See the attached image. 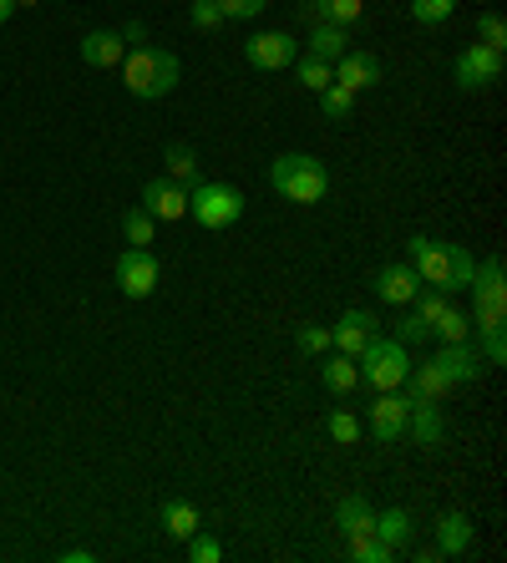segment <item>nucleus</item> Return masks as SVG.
I'll use <instances>...</instances> for the list:
<instances>
[{
  "mask_svg": "<svg viewBox=\"0 0 507 563\" xmlns=\"http://www.w3.org/2000/svg\"><path fill=\"white\" fill-rule=\"evenodd\" d=\"M401 391L411 396V401H442V396L452 391V380H447L442 371H437V366L427 361V366H411V371H406Z\"/></svg>",
  "mask_w": 507,
  "mask_h": 563,
  "instance_id": "nucleus-21",
  "label": "nucleus"
},
{
  "mask_svg": "<svg viewBox=\"0 0 507 563\" xmlns=\"http://www.w3.org/2000/svg\"><path fill=\"white\" fill-rule=\"evenodd\" d=\"M456 15V0H411V21L417 26H442Z\"/></svg>",
  "mask_w": 507,
  "mask_h": 563,
  "instance_id": "nucleus-31",
  "label": "nucleus"
},
{
  "mask_svg": "<svg viewBox=\"0 0 507 563\" xmlns=\"http://www.w3.org/2000/svg\"><path fill=\"white\" fill-rule=\"evenodd\" d=\"M295 345H299V355H326V351H330V330H320V325H299Z\"/></svg>",
  "mask_w": 507,
  "mask_h": 563,
  "instance_id": "nucleus-37",
  "label": "nucleus"
},
{
  "mask_svg": "<svg viewBox=\"0 0 507 563\" xmlns=\"http://www.w3.org/2000/svg\"><path fill=\"white\" fill-rule=\"evenodd\" d=\"M77 52L87 66L112 71V66H122V56H128V41H122V31H87V36L77 41Z\"/></svg>",
  "mask_w": 507,
  "mask_h": 563,
  "instance_id": "nucleus-17",
  "label": "nucleus"
},
{
  "mask_svg": "<svg viewBox=\"0 0 507 563\" xmlns=\"http://www.w3.org/2000/svg\"><path fill=\"white\" fill-rule=\"evenodd\" d=\"M431 366L442 371L452 386H467V380L482 376V355H477V345L452 341V345H442V351H437V361H431Z\"/></svg>",
  "mask_w": 507,
  "mask_h": 563,
  "instance_id": "nucleus-16",
  "label": "nucleus"
},
{
  "mask_svg": "<svg viewBox=\"0 0 507 563\" xmlns=\"http://www.w3.org/2000/svg\"><path fill=\"white\" fill-rule=\"evenodd\" d=\"M381 335V320L371 310H345L340 314V325L330 330V351H340V355H355L361 361V351L371 341Z\"/></svg>",
  "mask_w": 507,
  "mask_h": 563,
  "instance_id": "nucleus-12",
  "label": "nucleus"
},
{
  "mask_svg": "<svg viewBox=\"0 0 507 563\" xmlns=\"http://www.w3.org/2000/svg\"><path fill=\"white\" fill-rule=\"evenodd\" d=\"M295 77L299 87H310V92H326L330 81H335V62H320V56H295Z\"/></svg>",
  "mask_w": 507,
  "mask_h": 563,
  "instance_id": "nucleus-26",
  "label": "nucleus"
},
{
  "mask_svg": "<svg viewBox=\"0 0 507 563\" xmlns=\"http://www.w3.org/2000/svg\"><path fill=\"white\" fill-rule=\"evenodd\" d=\"M345 553H351L355 563H390V559H396V553H390L376 533H355V538H345Z\"/></svg>",
  "mask_w": 507,
  "mask_h": 563,
  "instance_id": "nucleus-30",
  "label": "nucleus"
},
{
  "mask_svg": "<svg viewBox=\"0 0 507 563\" xmlns=\"http://www.w3.org/2000/svg\"><path fill=\"white\" fill-rule=\"evenodd\" d=\"M472 325H477V335L482 330H503V320H507V285H503V254H487V260L472 269Z\"/></svg>",
  "mask_w": 507,
  "mask_h": 563,
  "instance_id": "nucleus-4",
  "label": "nucleus"
},
{
  "mask_svg": "<svg viewBox=\"0 0 507 563\" xmlns=\"http://www.w3.org/2000/svg\"><path fill=\"white\" fill-rule=\"evenodd\" d=\"M264 5L269 0H219L223 21H254V15H264Z\"/></svg>",
  "mask_w": 507,
  "mask_h": 563,
  "instance_id": "nucleus-39",
  "label": "nucleus"
},
{
  "mask_svg": "<svg viewBox=\"0 0 507 563\" xmlns=\"http://www.w3.org/2000/svg\"><path fill=\"white\" fill-rule=\"evenodd\" d=\"M477 543V523L467 512H442L437 518V559H462Z\"/></svg>",
  "mask_w": 507,
  "mask_h": 563,
  "instance_id": "nucleus-15",
  "label": "nucleus"
},
{
  "mask_svg": "<svg viewBox=\"0 0 507 563\" xmlns=\"http://www.w3.org/2000/svg\"><path fill=\"white\" fill-rule=\"evenodd\" d=\"M371 533H376L390 553H406V549H411V512H406V508L376 512V528H371Z\"/></svg>",
  "mask_w": 507,
  "mask_h": 563,
  "instance_id": "nucleus-22",
  "label": "nucleus"
},
{
  "mask_svg": "<svg viewBox=\"0 0 507 563\" xmlns=\"http://www.w3.org/2000/svg\"><path fill=\"white\" fill-rule=\"evenodd\" d=\"M15 5H41V0H15Z\"/></svg>",
  "mask_w": 507,
  "mask_h": 563,
  "instance_id": "nucleus-44",
  "label": "nucleus"
},
{
  "mask_svg": "<svg viewBox=\"0 0 507 563\" xmlns=\"http://www.w3.org/2000/svg\"><path fill=\"white\" fill-rule=\"evenodd\" d=\"M198 523H203V518H198V508L188 498H163L157 503V528H163L168 538H194Z\"/></svg>",
  "mask_w": 507,
  "mask_h": 563,
  "instance_id": "nucleus-19",
  "label": "nucleus"
},
{
  "mask_svg": "<svg viewBox=\"0 0 507 563\" xmlns=\"http://www.w3.org/2000/svg\"><path fill=\"white\" fill-rule=\"evenodd\" d=\"M406 260H411V269L421 275V285L442 289V295L467 289L472 285V269H477L472 250H462V244H442V239H427V234L406 239Z\"/></svg>",
  "mask_w": 507,
  "mask_h": 563,
  "instance_id": "nucleus-1",
  "label": "nucleus"
},
{
  "mask_svg": "<svg viewBox=\"0 0 507 563\" xmlns=\"http://www.w3.org/2000/svg\"><path fill=\"white\" fill-rule=\"evenodd\" d=\"M361 380L365 386H376V391H401L406 371H411V355H406V345L396 341V335H376V341L361 351Z\"/></svg>",
  "mask_w": 507,
  "mask_h": 563,
  "instance_id": "nucleus-5",
  "label": "nucleus"
},
{
  "mask_svg": "<svg viewBox=\"0 0 507 563\" xmlns=\"http://www.w3.org/2000/svg\"><path fill=\"white\" fill-rule=\"evenodd\" d=\"M15 11H21V5H15V0H0V26H5V21H11Z\"/></svg>",
  "mask_w": 507,
  "mask_h": 563,
  "instance_id": "nucleus-43",
  "label": "nucleus"
},
{
  "mask_svg": "<svg viewBox=\"0 0 507 563\" xmlns=\"http://www.w3.org/2000/svg\"><path fill=\"white\" fill-rule=\"evenodd\" d=\"M122 41H137V46H143V41H147V26H143V21H128V26H122Z\"/></svg>",
  "mask_w": 507,
  "mask_h": 563,
  "instance_id": "nucleus-41",
  "label": "nucleus"
},
{
  "mask_svg": "<svg viewBox=\"0 0 507 563\" xmlns=\"http://www.w3.org/2000/svg\"><path fill=\"white\" fill-rule=\"evenodd\" d=\"M396 341H401L406 351H411V345L431 341V325H427V320H421L417 310H411V314H401V320H396Z\"/></svg>",
  "mask_w": 507,
  "mask_h": 563,
  "instance_id": "nucleus-35",
  "label": "nucleus"
},
{
  "mask_svg": "<svg viewBox=\"0 0 507 563\" xmlns=\"http://www.w3.org/2000/svg\"><path fill=\"white\" fill-rule=\"evenodd\" d=\"M335 87H345V92H371V87H381V62L371 52H345L335 62Z\"/></svg>",
  "mask_w": 507,
  "mask_h": 563,
  "instance_id": "nucleus-13",
  "label": "nucleus"
},
{
  "mask_svg": "<svg viewBox=\"0 0 507 563\" xmlns=\"http://www.w3.org/2000/svg\"><path fill=\"white\" fill-rule=\"evenodd\" d=\"M143 209L153 213L157 223L188 219V188H183L178 178H168V173H157V178H147L143 184Z\"/></svg>",
  "mask_w": 507,
  "mask_h": 563,
  "instance_id": "nucleus-11",
  "label": "nucleus"
},
{
  "mask_svg": "<svg viewBox=\"0 0 507 563\" xmlns=\"http://www.w3.org/2000/svg\"><path fill=\"white\" fill-rule=\"evenodd\" d=\"M365 15V0H310V21H330V26H355Z\"/></svg>",
  "mask_w": 507,
  "mask_h": 563,
  "instance_id": "nucleus-25",
  "label": "nucleus"
},
{
  "mask_svg": "<svg viewBox=\"0 0 507 563\" xmlns=\"http://www.w3.org/2000/svg\"><path fill=\"white\" fill-rule=\"evenodd\" d=\"M351 107H355V92H345V87H335V81L320 92V112H326L330 122H345L351 118Z\"/></svg>",
  "mask_w": 507,
  "mask_h": 563,
  "instance_id": "nucleus-32",
  "label": "nucleus"
},
{
  "mask_svg": "<svg viewBox=\"0 0 507 563\" xmlns=\"http://www.w3.org/2000/svg\"><path fill=\"white\" fill-rule=\"evenodd\" d=\"M406 437L417 446H442L447 417L437 411V401H411V411H406Z\"/></svg>",
  "mask_w": 507,
  "mask_h": 563,
  "instance_id": "nucleus-18",
  "label": "nucleus"
},
{
  "mask_svg": "<svg viewBox=\"0 0 507 563\" xmlns=\"http://www.w3.org/2000/svg\"><path fill=\"white\" fill-rule=\"evenodd\" d=\"M452 81H456V92H487V87H497L503 81V52L472 41L467 52L452 62Z\"/></svg>",
  "mask_w": 507,
  "mask_h": 563,
  "instance_id": "nucleus-7",
  "label": "nucleus"
},
{
  "mask_svg": "<svg viewBox=\"0 0 507 563\" xmlns=\"http://www.w3.org/2000/svg\"><path fill=\"white\" fill-rule=\"evenodd\" d=\"M406 411H411V396L406 391H381L376 401H371V437H376L381 446H396L406 437Z\"/></svg>",
  "mask_w": 507,
  "mask_h": 563,
  "instance_id": "nucleus-10",
  "label": "nucleus"
},
{
  "mask_svg": "<svg viewBox=\"0 0 507 563\" xmlns=\"http://www.w3.org/2000/svg\"><path fill=\"white\" fill-rule=\"evenodd\" d=\"M320 386H326L330 396H351L355 386H361V366H355V355H330L326 366H320Z\"/></svg>",
  "mask_w": 507,
  "mask_h": 563,
  "instance_id": "nucleus-23",
  "label": "nucleus"
},
{
  "mask_svg": "<svg viewBox=\"0 0 507 563\" xmlns=\"http://www.w3.org/2000/svg\"><path fill=\"white\" fill-rule=\"evenodd\" d=\"M153 229H157V219L143 209V203L122 213V239H128V244H137V250H147V244H153Z\"/></svg>",
  "mask_w": 507,
  "mask_h": 563,
  "instance_id": "nucleus-29",
  "label": "nucleus"
},
{
  "mask_svg": "<svg viewBox=\"0 0 507 563\" xmlns=\"http://www.w3.org/2000/svg\"><path fill=\"white\" fill-rule=\"evenodd\" d=\"M477 36H482V46L503 52V46H507V21H503L497 11H482V15H477Z\"/></svg>",
  "mask_w": 507,
  "mask_h": 563,
  "instance_id": "nucleus-34",
  "label": "nucleus"
},
{
  "mask_svg": "<svg viewBox=\"0 0 507 563\" xmlns=\"http://www.w3.org/2000/svg\"><path fill=\"white\" fill-rule=\"evenodd\" d=\"M118 71H122V87H128L132 97H143V102H163L183 77L178 56L163 52V46H132Z\"/></svg>",
  "mask_w": 507,
  "mask_h": 563,
  "instance_id": "nucleus-2",
  "label": "nucleus"
},
{
  "mask_svg": "<svg viewBox=\"0 0 507 563\" xmlns=\"http://www.w3.org/2000/svg\"><path fill=\"white\" fill-rule=\"evenodd\" d=\"M431 335H437V341H442V345H452V341H467V335H472V314H462V310H456V305H447V310L437 314V320H431Z\"/></svg>",
  "mask_w": 507,
  "mask_h": 563,
  "instance_id": "nucleus-27",
  "label": "nucleus"
},
{
  "mask_svg": "<svg viewBox=\"0 0 507 563\" xmlns=\"http://www.w3.org/2000/svg\"><path fill=\"white\" fill-rule=\"evenodd\" d=\"M269 188L289 203H320L330 194V168L310 153H279L269 163Z\"/></svg>",
  "mask_w": 507,
  "mask_h": 563,
  "instance_id": "nucleus-3",
  "label": "nucleus"
},
{
  "mask_svg": "<svg viewBox=\"0 0 507 563\" xmlns=\"http://www.w3.org/2000/svg\"><path fill=\"white\" fill-rule=\"evenodd\" d=\"M157 279H163V269H157V254L153 250L128 244V250L118 254V289L128 295V300H147V295L157 289Z\"/></svg>",
  "mask_w": 507,
  "mask_h": 563,
  "instance_id": "nucleus-8",
  "label": "nucleus"
},
{
  "mask_svg": "<svg viewBox=\"0 0 507 563\" xmlns=\"http://www.w3.org/2000/svg\"><path fill=\"white\" fill-rule=\"evenodd\" d=\"M295 56H299V41L289 31H254L244 41V62L254 71H285V66H295Z\"/></svg>",
  "mask_w": 507,
  "mask_h": 563,
  "instance_id": "nucleus-9",
  "label": "nucleus"
},
{
  "mask_svg": "<svg viewBox=\"0 0 507 563\" xmlns=\"http://www.w3.org/2000/svg\"><path fill=\"white\" fill-rule=\"evenodd\" d=\"M371 289H376V300H386V305H411L421 289V275L411 269V260H401V264H386Z\"/></svg>",
  "mask_w": 507,
  "mask_h": 563,
  "instance_id": "nucleus-14",
  "label": "nucleus"
},
{
  "mask_svg": "<svg viewBox=\"0 0 507 563\" xmlns=\"http://www.w3.org/2000/svg\"><path fill=\"white\" fill-rule=\"evenodd\" d=\"M345 52H351V26H330V21H315V31H310V56H320V62H340Z\"/></svg>",
  "mask_w": 507,
  "mask_h": 563,
  "instance_id": "nucleus-24",
  "label": "nucleus"
},
{
  "mask_svg": "<svg viewBox=\"0 0 507 563\" xmlns=\"http://www.w3.org/2000/svg\"><path fill=\"white\" fill-rule=\"evenodd\" d=\"M163 163H168V178H178L183 188L198 184V153L188 143H173L168 153H163Z\"/></svg>",
  "mask_w": 507,
  "mask_h": 563,
  "instance_id": "nucleus-28",
  "label": "nucleus"
},
{
  "mask_svg": "<svg viewBox=\"0 0 507 563\" xmlns=\"http://www.w3.org/2000/svg\"><path fill=\"white\" fill-rule=\"evenodd\" d=\"M91 559H97L91 549H66V553H62V563H91Z\"/></svg>",
  "mask_w": 507,
  "mask_h": 563,
  "instance_id": "nucleus-42",
  "label": "nucleus"
},
{
  "mask_svg": "<svg viewBox=\"0 0 507 563\" xmlns=\"http://www.w3.org/2000/svg\"><path fill=\"white\" fill-rule=\"evenodd\" d=\"M482 366H503L507 361V335L503 330H482Z\"/></svg>",
  "mask_w": 507,
  "mask_h": 563,
  "instance_id": "nucleus-38",
  "label": "nucleus"
},
{
  "mask_svg": "<svg viewBox=\"0 0 507 563\" xmlns=\"http://www.w3.org/2000/svg\"><path fill=\"white\" fill-rule=\"evenodd\" d=\"M335 523H340V533H345V538L371 533V528H376V508H371V498H365V493H345V498L335 503Z\"/></svg>",
  "mask_w": 507,
  "mask_h": 563,
  "instance_id": "nucleus-20",
  "label": "nucleus"
},
{
  "mask_svg": "<svg viewBox=\"0 0 507 563\" xmlns=\"http://www.w3.org/2000/svg\"><path fill=\"white\" fill-rule=\"evenodd\" d=\"M194 26L198 31H219L223 26V11H219V0H194Z\"/></svg>",
  "mask_w": 507,
  "mask_h": 563,
  "instance_id": "nucleus-40",
  "label": "nucleus"
},
{
  "mask_svg": "<svg viewBox=\"0 0 507 563\" xmlns=\"http://www.w3.org/2000/svg\"><path fill=\"white\" fill-rule=\"evenodd\" d=\"M183 543H188V559H194V563H219L223 559V543H219V538H209L203 528H198L194 538H183Z\"/></svg>",
  "mask_w": 507,
  "mask_h": 563,
  "instance_id": "nucleus-36",
  "label": "nucleus"
},
{
  "mask_svg": "<svg viewBox=\"0 0 507 563\" xmlns=\"http://www.w3.org/2000/svg\"><path fill=\"white\" fill-rule=\"evenodd\" d=\"M326 432H330V442L355 446V442H361V421H355L351 411H330V417H326Z\"/></svg>",
  "mask_w": 507,
  "mask_h": 563,
  "instance_id": "nucleus-33",
  "label": "nucleus"
},
{
  "mask_svg": "<svg viewBox=\"0 0 507 563\" xmlns=\"http://www.w3.org/2000/svg\"><path fill=\"white\" fill-rule=\"evenodd\" d=\"M188 213H194L203 229H229V223L244 219V194L234 184H203L198 178L188 188Z\"/></svg>",
  "mask_w": 507,
  "mask_h": 563,
  "instance_id": "nucleus-6",
  "label": "nucleus"
}]
</instances>
